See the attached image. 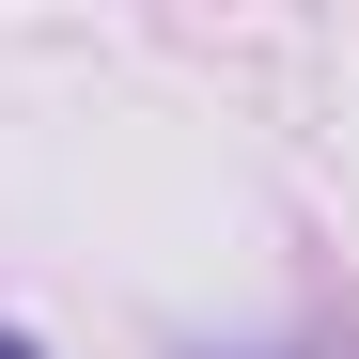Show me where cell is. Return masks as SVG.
<instances>
[{"instance_id": "cell-1", "label": "cell", "mask_w": 359, "mask_h": 359, "mask_svg": "<svg viewBox=\"0 0 359 359\" xmlns=\"http://www.w3.org/2000/svg\"><path fill=\"white\" fill-rule=\"evenodd\" d=\"M0 359H32V344H16V328H0Z\"/></svg>"}]
</instances>
